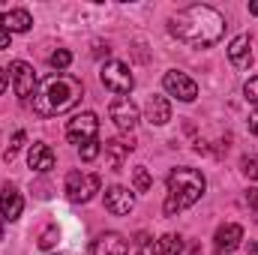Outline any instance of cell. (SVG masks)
<instances>
[{"instance_id": "6da1fadb", "label": "cell", "mask_w": 258, "mask_h": 255, "mask_svg": "<svg viewBox=\"0 0 258 255\" xmlns=\"http://www.w3.org/2000/svg\"><path fill=\"white\" fill-rule=\"evenodd\" d=\"M168 33L174 39H180L189 48H210L222 39L225 33V18L213 9V6H186L177 15H171L168 21Z\"/></svg>"}, {"instance_id": "7a4b0ae2", "label": "cell", "mask_w": 258, "mask_h": 255, "mask_svg": "<svg viewBox=\"0 0 258 255\" xmlns=\"http://www.w3.org/2000/svg\"><path fill=\"white\" fill-rule=\"evenodd\" d=\"M84 96V84L81 78L69 75V72H51L36 84L33 93V111L39 117H57L72 111Z\"/></svg>"}, {"instance_id": "3957f363", "label": "cell", "mask_w": 258, "mask_h": 255, "mask_svg": "<svg viewBox=\"0 0 258 255\" xmlns=\"http://www.w3.org/2000/svg\"><path fill=\"white\" fill-rule=\"evenodd\" d=\"M207 189V180L201 171L195 168H174L168 174V198H165V213L174 216L186 207H192L195 201L204 195Z\"/></svg>"}, {"instance_id": "277c9868", "label": "cell", "mask_w": 258, "mask_h": 255, "mask_svg": "<svg viewBox=\"0 0 258 255\" xmlns=\"http://www.w3.org/2000/svg\"><path fill=\"white\" fill-rule=\"evenodd\" d=\"M99 186H102L99 174H84V171H69V174H66V195H69V201H75V204L90 201V198L99 192Z\"/></svg>"}, {"instance_id": "5b68a950", "label": "cell", "mask_w": 258, "mask_h": 255, "mask_svg": "<svg viewBox=\"0 0 258 255\" xmlns=\"http://www.w3.org/2000/svg\"><path fill=\"white\" fill-rule=\"evenodd\" d=\"M99 78H102V84H105L111 93H117V96L129 93L132 84H135V78H132V72H129V66L123 63V60H108V63L102 66Z\"/></svg>"}, {"instance_id": "8992f818", "label": "cell", "mask_w": 258, "mask_h": 255, "mask_svg": "<svg viewBox=\"0 0 258 255\" xmlns=\"http://www.w3.org/2000/svg\"><path fill=\"white\" fill-rule=\"evenodd\" d=\"M9 81H12V90H15V96L21 99V102H27V99H33V93H36V75H33V66L24 63V60H15V63L9 66Z\"/></svg>"}, {"instance_id": "52a82bcc", "label": "cell", "mask_w": 258, "mask_h": 255, "mask_svg": "<svg viewBox=\"0 0 258 255\" xmlns=\"http://www.w3.org/2000/svg\"><path fill=\"white\" fill-rule=\"evenodd\" d=\"M96 132H99V120L93 111H84V114H75L66 126V138L78 147H84L87 141H96Z\"/></svg>"}, {"instance_id": "ba28073f", "label": "cell", "mask_w": 258, "mask_h": 255, "mask_svg": "<svg viewBox=\"0 0 258 255\" xmlns=\"http://www.w3.org/2000/svg\"><path fill=\"white\" fill-rule=\"evenodd\" d=\"M162 87L168 90V96H177L180 102H192L195 96H198V84L186 72H180V69H168L162 75Z\"/></svg>"}, {"instance_id": "9c48e42d", "label": "cell", "mask_w": 258, "mask_h": 255, "mask_svg": "<svg viewBox=\"0 0 258 255\" xmlns=\"http://www.w3.org/2000/svg\"><path fill=\"white\" fill-rule=\"evenodd\" d=\"M108 114H111L114 126L123 129V132H132V129L138 126V105H135L129 96H120V99H114V102L108 105Z\"/></svg>"}, {"instance_id": "30bf717a", "label": "cell", "mask_w": 258, "mask_h": 255, "mask_svg": "<svg viewBox=\"0 0 258 255\" xmlns=\"http://www.w3.org/2000/svg\"><path fill=\"white\" fill-rule=\"evenodd\" d=\"M105 207L114 216H126L129 210L135 207V195L126 186H111V189H105Z\"/></svg>"}, {"instance_id": "8fae6325", "label": "cell", "mask_w": 258, "mask_h": 255, "mask_svg": "<svg viewBox=\"0 0 258 255\" xmlns=\"http://www.w3.org/2000/svg\"><path fill=\"white\" fill-rule=\"evenodd\" d=\"M27 165H30L33 171H39V174L51 171V168H54V150H51L48 144H42V141L30 144V150H27Z\"/></svg>"}, {"instance_id": "7c38bea8", "label": "cell", "mask_w": 258, "mask_h": 255, "mask_svg": "<svg viewBox=\"0 0 258 255\" xmlns=\"http://www.w3.org/2000/svg\"><path fill=\"white\" fill-rule=\"evenodd\" d=\"M126 252H129L126 240L117 231H105L93 240V255H126Z\"/></svg>"}, {"instance_id": "4fadbf2b", "label": "cell", "mask_w": 258, "mask_h": 255, "mask_svg": "<svg viewBox=\"0 0 258 255\" xmlns=\"http://www.w3.org/2000/svg\"><path fill=\"white\" fill-rule=\"evenodd\" d=\"M21 210H24L21 192L15 189V186H3V192H0V216L9 219V222H15L21 216Z\"/></svg>"}, {"instance_id": "5bb4252c", "label": "cell", "mask_w": 258, "mask_h": 255, "mask_svg": "<svg viewBox=\"0 0 258 255\" xmlns=\"http://www.w3.org/2000/svg\"><path fill=\"white\" fill-rule=\"evenodd\" d=\"M240 240H243V228H240L237 222L219 225V228H216V237H213V243H216L219 252H231V249H237Z\"/></svg>"}, {"instance_id": "9a60e30c", "label": "cell", "mask_w": 258, "mask_h": 255, "mask_svg": "<svg viewBox=\"0 0 258 255\" xmlns=\"http://www.w3.org/2000/svg\"><path fill=\"white\" fill-rule=\"evenodd\" d=\"M132 141H123V138H111V141H105V162H108V168H114V171H120L123 168V162L129 159V153H132Z\"/></svg>"}, {"instance_id": "2e32d148", "label": "cell", "mask_w": 258, "mask_h": 255, "mask_svg": "<svg viewBox=\"0 0 258 255\" xmlns=\"http://www.w3.org/2000/svg\"><path fill=\"white\" fill-rule=\"evenodd\" d=\"M147 120L153 123V126H165L168 120H171V102H168V96H159V93H153L150 99H147Z\"/></svg>"}, {"instance_id": "e0dca14e", "label": "cell", "mask_w": 258, "mask_h": 255, "mask_svg": "<svg viewBox=\"0 0 258 255\" xmlns=\"http://www.w3.org/2000/svg\"><path fill=\"white\" fill-rule=\"evenodd\" d=\"M228 60L237 69H249L252 63V51H249V36H234L228 45Z\"/></svg>"}, {"instance_id": "ac0fdd59", "label": "cell", "mask_w": 258, "mask_h": 255, "mask_svg": "<svg viewBox=\"0 0 258 255\" xmlns=\"http://www.w3.org/2000/svg\"><path fill=\"white\" fill-rule=\"evenodd\" d=\"M3 24H6L9 33H27L33 18H30L27 9H9V12H3Z\"/></svg>"}, {"instance_id": "d6986e66", "label": "cell", "mask_w": 258, "mask_h": 255, "mask_svg": "<svg viewBox=\"0 0 258 255\" xmlns=\"http://www.w3.org/2000/svg\"><path fill=\"white\" fill-rule=\"evenodd\" d=\"M180 252H183L180 234H162V237L153 243V249H150V255H180Z\"/></svg>"}, {"instance_id": "ffe728a7", "label": "cell", "mask_w": 258, "mask_h": 255, "mask_svg": "<svg viewBox=\"0 0 258 255\" xmlns=\"http://www.w3.org/2000/svg\"><path fill=\"white\" fill-rule=\"evenodd\" d=\"M132 183H135V192H147L150 189V171L144 168V165H135V171H132Z\"/></svg>"}, {"instance_id": "44dd1931", "label": "cell", "mask_w": 258, "mask_h": 255, "mask_svg": "<svg viewBox=\"0 0 258 255\" xmlns=\"http://www.w3.org/2000/svg\"><path fill=\"white\" fill-rule=\"evenodd\" d=\"M24 138H27V135H24L21 129H18V132L12 135V141H9V147L3 150V159H6V162H12V159L18 156V150H21V144H24Z\"/></svg>"}, {"instance_id": "7402d4cb", "label": "cell", "mask_w": 258, "mask_h": 255, "mask_svg": "<svg viewBox=\"0 0 258 255\" xmlns=\"http://www.w3.org/2000/svg\"><path fill=\"white\" fill-rule=\"evenodd\" d=\"M99 153H102V144H99V141H87L84 147H78V156H81L84 162H93Z\"/></svg>"}, {"instance_id": "603a6c76", "label": "cell", "mask_w": 258, "mask_h": 255, "mask_svg": "<svg viewBox=\"0 0 258 255\" xmlns=\"http://www.w3.org/2000/svg\"><path fill=\"white\" fill-rule=\"evenodd\" d=\"M69 63H72V51H66V48H57V51L51 54V66H54L57 72H63Z\"/></svg>"}, {"instance_id": "cb8c5ba5", "label": "cell", "mask_w": 258, "mask_h": 255, "mask_svg": "<svg viewBox=\"0 0 258 255\" xmlns=\"http://www.w3.org/2000/svg\"><path fill=\"white\" fill-rule=\"evenodd\" d=\"M243 174H246L249 180H255V183H258V153H252V156H246V159H243Z\"/></svg>"}, {"instance_id": "d4e9b609", "label": "cell", "mask_w": 258, "mask_h": 255, "mask_svg": "<svg viewBox=\"0 0 258 255\" xmlns=\"http://www.w3.org/2000/svg\"><path fill=\"white\" fill-rule=\"evenodd\" d=\"M243 93H246V99H249L252 105H258V75H252V78L243 84Z\"/></svg>"}, {"instance_id": "484cf974", "label": "cell", "mask_w": 258, "mask_h": 255, "mask_svg": "<svg viewBox=\"0 0 258 255\" xmlns=\"http://www.w3.org/2000/svg\"><path fill=\"white\" fill-rule=\"evenodd\" d=\"M246 204H249V210H252V219L258 222V189L246 192Z\"/></svg>"}, {"instance_id": "4316f807", "label": "cell", "mask_w": 258, "mask_h": 255, "mask_svg": "<svg viewBox=\"0 0 258 255\" xmlns=\"http://www.w3.org/2000/svg\"><path fill=\"white\" fill-rule=\"evenodd\" d=\"M9 39H12V33L6 30V24H3V15H0V48H9Z\"/></svg>"}, {"instance_id": "83f0119b", "label": "cell", "mask_w": 258, "mask_h": 255, "mask_svg": "<svg viewBox=\"0 0 258 255\" xmlns=\"http://www.w3.org/2000/svg\"><path fill=\"white\" fill-rule=\"evenodd\" d=\"M249 129H252V132L258 135V108L252 111V114H249Z\"/></svg>"}, {"instance_id": "f1b7e54d", "label": "cell", "mask_w": 258, "mask_h": 255, "mask_svg": "<svg viewBox=\"0 0 258 255\" xmlns=\"http://www.w3.org/2000/svg\"><path fill=\"white\" fill-rule=\"evenodd\" d=\"M6 84H9V78H6V69H0V93L6 90Z\"/></svg>"}, {"instance_id": "f546056e", "label": "cell", "mask_w": 258, "mask_h": 255, "mask_svg": "<svg viewBox=\"0 0 258 255\" xmlns=\"http://www.w3.org/2000/svg\"><path fill=\"white\" fill-rule=\"evenodd\" d=\"M249 255H258V243H249Z\"/></svg>"}, {"instance_id": "4dcf8cb0", "label": "cell", "mask_w": 258, "mask_h": 255, "mask_svg": "<svg viewBox=\"0 0 258 255\" xmlns=\"http://www.w3.org/2000/svg\"><path fill=\"white\" fill-rule=\"evenodd\" d=\"M249 12H252V15H258V3H249Z\"/></svg>"}, {"instance_id": "1f68e13d", "label": "cell", "mask_w": 258, "mask_h": 255, "mask_svg": "<svg viewBox=\"0 0 258 255\" xmlns=\"http://www.w3.org/2000/svg\"><path fill=\"white\" fill-rule=\"evenodd\" d=\"M0 240H3V216H0Z\"/></svg>"}, {"instance_id": "d6a6232c", "label": "cell", "mask_w": 258, "mask_h": 255, "mask_svg": "<svg viewBox=\"0 0 258 255\" xmlns=\"http://www.w3.org/2000/svg\"><path fill=\"white\" fill-rule=\"evenodd\" d=\"M135 255H144V252H135Z\"/></svg>"}]
</instances>
